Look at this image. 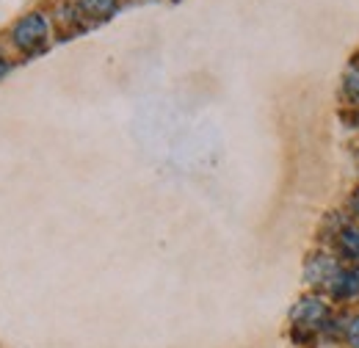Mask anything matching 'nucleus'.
Returning a JSON list of instances; mask_svg holds the SVG:
<instances>
[{
  "mask_svg": "<svg viewBox=\"0 0 359 348\" xmlns=\"http://www.w3.org/2000/svg\"><path fill=\"white\" fill-rule=\"evenodd\" d=\"M47 20L42 14H28L11 28V42L25 53H34L47 42Z\"/></svg>",
  "mask_w": 359,
  "mask_h": 348,
  "instance_id": "f257e3e1",
  "label": "nucleus"
},
{
  "mask_svg": "<svg viewBox=\"0 0 359 348\" xmlns=\"http://www.w3.org/2000/svg\"><path fill=\"white\" fill-rule=\"evenodd\" d=\"M340 274H343V268L332 255H313L304 265V279L313 288H323V290H332L334 282L340 279Z\"/></svg>",
  "mask_w": 359,
  "mask_h": 348,
  "instance_id": "f03ea898",
  "label": "nucleus"
},
{
  "mask_svg": "<svg viewBox=\"0 0 359 348\" xmlns=\"http://www.w3.org/2000/svg\"><path fill=\"white\" fill-rule=\"evenodd\" d=\"M329 315V307L323 304L318 296H304L299 299L293 312H290V321L296 323V329H304V332H313V329H320L323 321Z\"/></svg>",
  "mask_w": 359,
  "mask_h": 348,
  "instance_id": "7ed1b4c3",
  "label": "nucleus"
},
{
  "mask_svg": "<svg viewBox=\"0 0 359 348\" xmlns=\"http://www.w3.org/2000/svg\"><path fill=\"white\" fill-rule=\"evenodd\" d=\"M332 293H334L337 299H354V296H359V268L343 271L340 279L334 282Z\"/></svg>",
  "mask_w": 359,
  "mask_h": 348,
  "instance_id": "20e7f679",
  "label": "nucleus"
},
{
  "mask_svg": "<svg viewBox=\"0 0 359 348\" xmlns=\"http://www.w3.org/2000/svg\"><path fill=\"white\" fill-rule=\"evenodd\" d=\"M116 6H119V0H81V3H78V8H81L83 14L94 17V20L111 17V14L116 11Z\"/></svg>",
  "mask_w": 359,
  "mask_h": 348,
  "instance_id": "39448f33",
  "label": "nucleus"
},
{
  "mask_svg": "<svg viewBox=\"0 0 359 348\" xmlns=\"http://www.w3.org/2000/svg\"><path fill=\"white\" fill-rule=\"evenodd\" d=\"M337 243L348 260H359V227H343L337 235Z\"/></svg>",
  "mask_w": 359,
  "mask_h": 348,
  "instance_id": "423d86ee",
  "label": "nucleus"
},
{
  "mask_svg": "<svg viewBox=\"0 0 359 348\" xmlns=\"http://www.w3.org/2000/svg\"><path fill=\"white\" fill-rule=\"evenodd\" d=\"M346 94L359 102V67H351L348 72H346Z\"/></svg>",
  "mask_w": 359,
  "mask_h": 348,
  "instance_id": "0eeeda50",
  "label": "nucleus"
},
{
  "mask_svg": "<svg viewBox=\"0 0 359 348\" xmlns=\"http://www.w3.org/2000/svg\"><path fill=\"white\" fill-rule=\"evenodd\" d=\"M346 343L351 348H359V315L351 318V323L346 326Z\"/></svg>",
  "mask_w": 359,
  "mask_h": 348,
  "instance_id": "6e6552de",
  "label": "nucleus"
},
{
  "mask_svg": "<svg viewBox=\"0 0 359 348\" xmlns=\"http://www.w3.org/2000/svg\"><path fill=\"white\" fill-rule=\"evenodd\" d=\"M8 69H11V67H8V61H6V58H0V78H3Z\"/></svg>",
  "mask_w": 359,
  "mask_h": 348,
  "instance_id": "1a4fd4ad",
  "label": "nucleus"
},
{
  "mask_svg": "<svg viewBox=\"0 0 359 348\" xmlns=\"http://www.w3.org/2000/svg\"><path fill=\"white\" fill-rule=\"evenodd\" d=\"M351 208H354V213L359 216V188H357V194H354V199H351Z\"/></svg>",
  "mask_w": 359,
  "mask_h": 348,
  "instance_id": "9d476101",
  "label": "nucleus"
}]
</instances>
